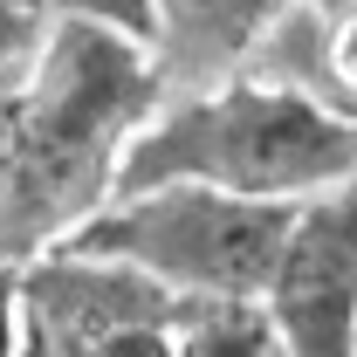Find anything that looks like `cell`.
Returning <instances> with one entry per match:
<instances>
[{
  "mask_svg": "<svg viewBox=\"0 0 357 357\" xmlns=\"http://www.w3.org/2000/svg\"><path fill=\"white\" fill-rule=\"evenodd\" d=\"M165 103L151 48L89 21H48L0 110V268L14 275L117 192L124 151Z\"/></svg>",
  "mask_w": 357,
  "mask_h": 357,
  "instance_id": "1",
  "label": "cell"
},
{
  "mask_svg": "<svg viewBox=\"0 0 357 357\" xmlns=\"http://www.w3.org/2000/svg\"><path fill=\"white\" fill-rule=\"evenodd\" d=\"M165 178H199L268 206H303L357 178V117L261 69H241L206 89H172L131 137L117 192Z\"/></svg>",
  "mask_w": 357,
  "mask_h": 357,
  "instance_id": "2",
  "label": "cell"
},
{
  "mask_svg": "<svg viewBox=\"0 0 357 357\" xmlns=\"http://www.w3.org/2000/svg\"><path fill=\"white\" fill-rule=\"evenodd\" d=\"M289 213L296 206L241 199L199 178H165V185L110 192L69 241L144 268L172 296H261Z\"/></svg>",
  "mask_w": 357,
  "mask_h": 357,
  "instance_id": "3",
  "label": "cell"
},
{
  "mask_svg": "<svg viewBox=\"0 0 357 357\" xmlns=\"http://www.w3.org/2000/svg\"><path fill=\"white\" fill-rule=\"evenodd\" d=\"M21 289V351L28 357H178V303L144 268L55 241L14 268Z\"/></svg>",
  "mask_w": 357,
  "mask_h": 357,
  "instance_id": "4",
  "label": "cell"
},
{
  "mask_svg": "<svg viewBox=\"0 0 357 357\" xmlns=\"http://www.w3.org/2000/svg\"><path fill=\"white\" fill-rule=\"evenodd\" d=\"M261 310L289 357H357V178L289 213Z\"/></svg>",
  "mask_w": 357,
  "mask_h": 357,
  "instance_id": "5",
  "label": "cell"
},
{
  "mask_svg": "<svg viewBox=\"0 0 357 357\" xmlns=\"http://www.w3.org/2000/svg\"><path fill=\"white\" fill-rule=\"evenodd\" d=\"M303 0H158V35L151 62L172 89H206L241 69H255L268 35L296 14Z\"/></svg>",
  "mask_w": 357,
  "mask_h": 357,
  "instance_id": "6",
  "label": "cell"
},
{
  "mask_svg": "<svg viewBox=\"0 0 357 357\" xmlns=\"http://www.w3.org/2000/svg\"><path fill=\"white\" fill-rule=\"evenodd\" d=\"M172 351L178 357H289L261 296H185Z\"/></svg>",
  "mask_w": 357,
  "mask_h": 357,
  "instance_id": "7",
  "label": "cell"
},
{
  "mask_svg": "<svg viewBox=\"0 0 357 357\" xmlns=\"http://www.w3.org/2000/svg\"><path fill=\"white\" fill-rule=\"evenodd\" d=\"M48 21H89V28H110V35H131L151 48L158 35V0H55Z\"/></svg>",
  "mask_w": 357,
  "mask_h": 357,
  "instance_id": "8",
  "label": "cell"
},
{
  "mask_svg": "<svg viewBox=\"0 0 357 357\" xmlns=\"http://www.w3.org/2000/svg\"><path fill=\"white\" fill-rule=\"evenodd\" d=\"M42 28H48V14H28V7L0 0V110H7V96L28 76V62H35V48H42Z\"/></svg>",
  "mask_w": 357,
  "mask_h": 357,
  "instance_id": "9",
  "label": "cell"
},
{
  "mask_svg": "<svg viewBox=\"0 0 357 357\" xmlns=\"http://www.w3.org/2000/svg\"><path fill=\"white\" fill-rule=\"evenodd\" d=\"M0 357H21V289L0 268Z\"/></svg>",
  "mask_w": 357,
  "mask_h": 357,
  "instance_id": "10",
  "label": "cell"
},
{
  "mask_svg": "<svg viewBox=\"0 0 357 357\" xmlns=\"http://www.w3.org/2000/svg\"><path fill=\"white\" fill-rule=\"evenodd\" d=\"M14 7H28V14H48V7H55V0H14Z\"/></svg>",
  "mask_w": 357,
  "mask_h": 357,
  "instance_id": "11",
  "label": "cell"
},
{
  "mask_svg": "<svg viewBox=\"0 0 357 357\" xmlns=\"http://www.w3.org/2000/svg\"><path fill=\"white\" fill-rule=\"evenodd\" d=\"M316 7H344V0H316Z\"/></svg>",
  "mask_w": 357,
  "mask_h": 357,
  "instance_id": "12",
  "label": "cell"
},
{
  "mask_svg": "<svg viewBox=\"0 0 357 357\" xmlns=\"http://www.w3.org/2000/svg\"><path fill=\"white\" fill-rule=\"evenodd\" d=\"M21 357H28V351H21Z\"/></svg>",
  "mask_w": 357,
  "mask_h": 357,
  "instance_id": "13",
  "label": "cell"
}]
</instances>
